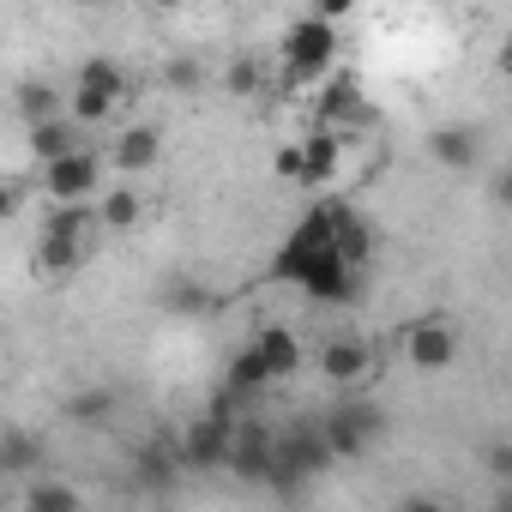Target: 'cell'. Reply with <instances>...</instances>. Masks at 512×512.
I'll use <instances>...</instances> for the list:
<instances>
[{"mask_svg":"<svg viewBox=\"0 0 512 512\" xmlns=\"http://www.w3.org/2000/svg\"><path fill=\"white\" fill-rule=\"evenodd\" d=\"M278 278L302 284L314 302H350V296H356V260H344V247L332 241V229H326L320 211L302 217L296 235L284 241V253H278Z\"/></svg>","mask_w":512,"mask_h":512,"instance_id":"6da1fadb","label":"cell"},{"mask_svg":"<svg viewBox=\"0 0 512 512\" xmlns=\"http://www.w3.org/2000/svg\"><path fill=\"white\" fill-rule=\"evenodd\" d=\"M338 67V19H302V25H290V37H284V73H296V79H326Z\"/></svg>","mask_w":512,"mask_h":512,"instance_id":"7a4b0ae2","label":"cell"},{"mask_svg":"<svg viewBox=\"0 0 512 512\" xmlns=\"http://www.w3.org/2000/svg\"><path fill=\"white\" fill-rule=\"evenodd\" d=\"M404 362H410L416 374H446V368L458 362V338H452V326H446L440 314L416 320V326L404 332Z\"/></svg>","mask_w":512,"mask_h":512,"instance_id":"3957f363","label":"cell"},{"mask_svg":"<svg viewBox=\"0 0 512 512\" xmlns=\"http://www.w3.org/2000/svg\"><path fill=\"white\" fill-rule=\"evenodd\" d=\"M43 187L55 205H91L97 199V157L91 151H67L55 163H43Z\"/></svg>","mask_w":512,"mask_h":512,"instance_id":"277c9868","label":"cell"},{"mask_svg":"<svg viewBox=\"0 0 512 512\" xmlns=\"http://www.w3.org/2000/svg\"><path fill=\"white\" fill-rule=\"evenodd\" d=\"M428 151H434V163L452 169V175H464V169L482 163V145H476L470 127H434V133H428Z\"/></svg>","mask_w":512,"mask_h":512,"instance_id":"5b68a950","label":"cell"},{"mask_svg":"<svg viewBox=\"0 0 512 512\" xmlns=\"http://www.w3.org/2000/svg\"><path fill=\"white\" fill-rule=\"evenodd\" d=\"M368 440H374V410H338V416L326 422V446H332V458H362Z\"/></svg>","mask_w":512,"mask_h":512,"instance_id":"8992f818","label":"cell"},{"mask_svg":"<svg viewBox=\"0 0 512 512\" xmlns=\"http://www.w3.org/2000/svg\"><path fill=\"white\" fill-rule=\"evenodd\" d=\"M320 217H326L332 241L344 247V260H356V266H362V260H368V247H374V241H368V223H362L350 205H320Z\"/></svg>","mask_w":512,"mask_h":512,"instance_id":"52a82bcc","label":"cell"},{"mask_svg":"<svg viewBox=\"0 0 512 512\" xmlns=\"http://www.w3.org/2000/svg\"><path fill=\"white\" fill-rule=\"evenodd\" d=\"M320 374H326L332 386H350V380L368 374V350H362L356 338H332V344L320 350Z\"/></svg>","mask_w":512,"mask_h":512,"instance_id":"ba28073f","label":"cell"},{"mask_svg":"<svg viewBox=\"0 0 512 512\" xmlns=\"http://www.w3.org/2000/svg\"><path fill=\"white\" fill-rule=\"evenodd\" d=\"M253 344H260V356H266L272 380H290V374L302 368V344H296V332H290V326H266Z\"/></svg>","mask_w":512,"mask_h":512,"instance_id":"9c48e42d","label":"cell"},{"mask_svg":"<svg viewBox=\"0 0 512 512\" xmlns=\"http://www.w3.org/2000/svg\"><path fill=\"white\" fill-rule=\"evenodd\" d=\"M157 133L151 127H121V139H115V169L121 175H145L151 163H157Z\"/></svg>","mask_w":512,"mask_h":512,"instance_id":"30bf717a","label":"cell"},{"mask_svg":"<svg viewBox=\"0 0 512 512\" xmlns=\"http://www.w3.org/2000/svg\"><path fill=\"white\" fill-rule=\"evenodd\" d=\"M235 452V440H229V422L223 416H205L193 434H187V464H223Z\"/></svg>","mask_w":512,"mask_h":512,"instance_id":"8fae6325","label":"cell"},{"mask_svg":"<svg viewBox=\"0 0 512 512\" xmlns=\"http://www.w3.org/2000/svg\"><path fill=\"white\" fill-rule=\"evenodd\" d=\"M260 386H272V368H266L260 344H247L229 356V392H260Z\"/></svg>","mask_w":512,"mask_h":512,"instance_id":"7c38bea8","label":"cell"},{"mask_svg":"<svg viewBox=\"0 0 512 512\" xmlns=\"http://www.w3.org/2000/svg\"><path fill=\"white\" fill-rule=\"evenodd\" d=\"M302 151H308V175H302L308 187H314V181H332V175H338V133H332V127L308 133V139H302Z\"/></svg>","mask_w":512,"mask_h":512,"instance_id":"4fadbf2b","label":"cell"},{"mask_svg":"<svg viewBox=\"0 0 512 512\" xmlns=\"http://www.w3.org/2000/svg\"><path fill=\"white\" fill-rule=\"evenodd\" d=\"M37 266H43L49 278H67V272L79 266V241H73V235H49V229H43V241H37Z\"/></svg>","mask_w":512,"mask_h":512,"instance_id":"5bb4252c","label":"cell"},{"mask_svg":"<svg viewBox=\"0 0 512 512\" xmlns=\"http://www.w3.org/2000/svg\"><path fill=\"white\" fill-rule=\"evenodd\" d=\"M97 223H103V229H133V223H139V193H133V187H109V193L97 199Z\"/></svg>","mask_w":512,"mask_h":512,"instance_id":"9a60e30c","label":"cell"},{"mask_svg":"<svg viewBox=\"0 0 512 512\" xmlns=\"http://www.w3.org/2000/svg\"><path fill=\"white\" fill-rule=\"evenodd\" d=\"M25 127H31V151H37L43 163H55V157L73 151V127H61L55 115H49V121H25Z\"/></svg>","mask_w":512,"mask_h":512,"instance_id":"2e32d148","label":"cell"},{"mask_svg":"<svg viewBox=\"0 0 512 512\" xmlns=\"http://www.w3.org/2000/svg\"><path fill=\"white\" fill-rule=\"evenodd\" d=\"M109 115H115V97L97 91V85H79V97H73V121H79V127H97V121H109Z\"/></svg>","mask_w":512,"mask_h":512,"instance_id":"e0dca14e","label":"cell"},{"mask_svg":"<svg viewBox=\"0 0 512 512\" xmlns=\"http://www.w3.org/2000/svg\"><path fill=\"white\" fill-rule=\"evenodd\" d=\"M25 506H31V512H79V494L61 488V482H37V488L25 494Z\"/></svg>","mask_w":512,"mask_h":512,"instance_id":"ac0fdd59","label":"cell"},{"mask_svg":"<svg viewBox=\"0 0 512 512\" xmlns=\"http://www.w3.org/2000/svg\"><path fill=\"white\" fill-rule=\"evenodd\" d=\"M79 85H97V91L121 97V85H127V79H121V67H115V61H85V67H79Z\"/></svg>","mask_w":512,"mask_h":512,"instance_id":"d6986e66","label":"cell"},{"mask_svg":"<svg viewBox=\"0 0 512 512\" xmlns=\"http://www.w3.org/2000/svg\"><path fill=\"white\" fill-rule=\"evenodd\" d=\"M320 103H326V121H344V115L356 109V85H350V79L338 73V79L326 85V97H320Z\"/></svg>","mask_w":512,"mask_h":512,"instance_id":"ffe728a7","label":"cell"},{"mask_svg":"<svg viewBox=\"0 0 512 512\" xmlns=\"http://www.w3.org/2000/svg\"><path fill=\"white\" fill-rule=\"evenodd\" d=\"M19 109H25V121H49L55 115V91L49 85H25L19 91Z\"/></svg>","mask_w":512,"mask_h":512,"instance_id":"44dd1931","label":"cell"},{"mask_svg":"<svg viewBox=\"0 0 512 512\" xmlns=\"http://www.w3.org/2000/svg\"><path fill=\"white\" fill-rule=\"evenodd\" d=\"M278 175H284V181H302V175H308V151H302V145H284V151H278Z\"/></svg>","mask_w":512,"mask_h":512,"instance_id":"7402d4cb","label":"cell"},{"mask_svg":"<svg viewBox=\"0 0 512 512\" xmlns=\"http://www.w3.org/2000/svg\"><path fill=\"white\" fill-rule=\"evenodd\" d=\"M229 91H235V97L260 91V67H253V61H235V67H229Z\"/></svg>","mask_w":512,"mask_h":512,"instance_id":"603a6c76","label":"cell"},{"mask_svg":"<svg viewBox=\"0 0 512 512\" xmlns=\"http://www.w3.org/2000/svg\"><path fill=\"white\" fill-rule=\"evenodd\" d=\"M0 464H7V470H25V464H31V440H25V434H7V446H0Z\"/></svg>","mask_w":512,"mask_h":512,"instance_id":"cb8c5ba5","label":"cell"},{"mask_svg":"<svg viewBox=\"0 0 512 512\" xmlns=\"http://www.w3.org/2000/svg\"><path fill=\"white\" fill-rule=\"evenodd\" d=\"M109 404H115V398H109V392H97V398H79V404H73V416H79V422H103V416H109Z\"/></svg>","mask_w":512,"mask_h":512,"instance_id":"d4e9b609","label":"cell"},{"mask_svg":"<svg viewBox=\"0 0 512 512\" xmlns=\"http://www.w3.org/2000/svg\"><path fill=\"white\" fill-rule=\"evenodd\" d=\"M482 464H488L494 476H512V446H506V440H500V446H488V452H482Z\"/></svg>","mask_w":512,"mask_h":512,"instance_id":"484cf974","label":"cell"},{"mask_svg":"<svg viewBox=\"0 0 512 512\" xmlns=\"http://www.w3.org/2000/svg\"><path fill=\"white\" fill-rule=\"evenodd\" d=\"M350 7H356V0H314L320 19H350Z\"/></svg>","mask_w":512,"mask_h":512,"instance_id":"4316f807","label":"cell"},{"mask_svg":"<svg viewBox=\"0 0 512 512\" xmlns=\"http://www.w3.org/2000/svg\"><path fill=\"white\" fill-rule=\"evenodd\" d=\"M494 199H500V205H512V169H506V175L494 181Z\"/></svg>","mask_w":512,"mask_h":512,"instance_id":"83f0119b","label":"cell"},{"mask_svg":"<svg viewBox=\"0 0 512 512\" xmlns=\"http://www.w3.org/2000/svg\"><path fill=\"white\" fill-rule=\"evenodd\" d=\"M500 73H512V31H506V49H500Z\"/></svg>","mask_w":512,"mask_h":512,"instance_id":"f1b7e54d","label":"cell"},{"mask_svg":"<svg viewBox=\"0 0 512 512\" xmlns=\"http://www.w3.org/2000/svg\"><path fill=\"white\" fill-rule=\"evenodd\" d=\"M151 7H157V13H175V7H187V0H151Z\"/></svg>","mask_w":512,"mask_h":512,"instance_id":"f546056e","label":"cell"},{"mask_svg":"<svg viewBox=\"0 0 512 512\" xmlns=\"http://www.w3.org/2000/svg\"><path fill=\"white\" fill-rule=\"evenodd\" d=\"M85 7H91V0H85Z\"/></svg>","mask_w":512,"mask_h":512,"instance_id":"4dcf8cb0","label":"cell"}]
</instances>
